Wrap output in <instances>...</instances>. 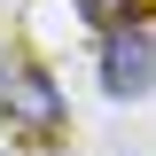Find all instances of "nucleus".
Here are the masks:
<instances>
[{
	"mask_svg": "<svg viewBox=\"0 0 156 156\" xmlns=\"http://www.w3.org/2000/svg\"><path fill=\"white\" fill-rule=\"evenodd\" d=\"M0 125H8V133H55L62 125V94H55V78L47 70H8L0 78Z\"/></svg>",
	"mask_w": 156,
	"mask_h": 156,
	"instance_id": "nucleus-2",
	"label": "nucleus"
},
{
	"mask_svg": "<svg viewBox=\"0 0 156 156\" xmlns=\"http://www.w3.org/2000/svg\"><path fill=\"white\" fill-rule=\"evenodd\" d=\"M156 86V31H140V23H117V31H101V94L133 101Z\"/></svg>",
	"mask_w": 156,
	"mask_h": 156,
	"instance_id": "nucleus-1",
	"label": "nucleus"
},
{
	"mask_svg": "<svg viewBox=\"0 0 156 156\" xmlns=\"http://www.w3.org/2000/svg\"><path fill=\"white\" fill-rule=\"evenodd\" d=\"M133 8H140V0H78V16L94 23V31H117V23H133Z\"/></svg>",
	"mask_w": 156,
	"mask_h": 156,
	"instance_id": "nucleus-3",
	"label": "nucleus"
},
{
	"mask_svg": "<svg viewBox=\"0 0 156 156\" xmlns=\"http://www.w3.org/2000/svg\"><path fill=\"white\" fill-rule=\"evenodd\" d=\"M0 78H8V55H0Z\"/></svg>",
	"mask_w": 156,
	"mask_h": 156,
	"instance_id": "nucleus-4",
	"label": "nucleus"
}]
</instances>
